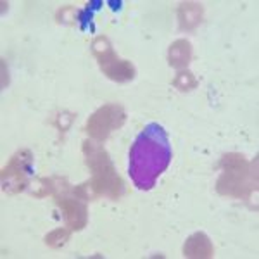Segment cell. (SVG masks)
Masks as SVG:
<instances>
[{"label": "cell", "instance_id": "cell-1", "mask_svg": "<svg viewBox=\"0 0 259 259\" xmlns=\"http://www.w3.org/2000/svg\"><path fill=\"white\" fill-rule=\"evenodd\" d=\"M171 161V145L159 123H149L130 149L128 173L137 189L150 190Z\"/></svg>", "mask_w": 259, "mask_h": 259}, {"label": "cell", "instance_id": "cell-2", "mask_svg": "<svg viewBox=\"0 0 259 259\" xmlns=\"http://www.w3.org/2000/svg\"><path fill=\"white\" fill-rule=\"evenodd\" d=\"M83 150L87 154V164L94 173L92 182L89 183L90 189L94 190V195L102 194L111 199H118L123 194V182L114 171L107 152L90 142L83 144Z\"/></svg>", "mask_w": 259, "mask_h": 259}, {"label": "cell", "instance_id": "cell-3", "mask_svg": "<svg viewBox=\"0 0 259 259\" xmlns=\"http://www.w3.org/2000/svg\"><path fill=\"white\" fill-rule=\"evenodd\" d=\"M223 173L218 180V192L228 197L245 199L256 189V169L239 154H228L221 159Z\"/></svg>", "mask_w": 259, "mask_h": 259}, {"label": "cell", "instance_id": "cell-4", "mask_svg": "<svg viewBox=\"0 0 259 259\" xmlns=\"http://www.w3.org/2000/svg\"><path fill=\"white\" fill-rule=\"evenodd\" d=\"M92 50L97 57L100 69L106 73L107 78L114 81H128L135 76V68L132 66V62L119 59L106 36H99L92 44Z\"/></svg>", "mask_w": 259, "mask_h": 259}, {"label": "cell", "instance_id": "cell-5", "mask_svg": "<svg viewBox=\"0 0 259 259\" xmlns=\"http://www.w3.org/2000/svg\"><path fill=\"white\" fill-rule=\"evenodd\" d=\"M124 123V111L118 104H107L97 109L87 121V133L94 140H106L114 130Z\"/></svg>", "mask_w": 259, "mask_h": 259}, {"label": "cell", "instance_id": "cell-6", "mask_svg": "<svg viewBox=\"0 0 259 259\" xmlns=\"http://www.w3.org/2000/svg\"><path fill=\"white\" fill-rule=\"evenodd\" d=\"M31 159L33 157L28 150H23L12 157L11 162L2 171L4 190H7L9 194H16L24 189L26 177L31 173Z\"/></svg>", "mask_w": 259, "mask_h": 259}, {"label": "cell", "instance_id": "cell-7", "mask_svg": "<svg viewBox=\"0 0 259 259\" xmlns=\"http://www.w3.org/2000/svg\"><path fill=\"white\" fill-rule=\"evenodd\" d=\"M56 202L62 207L66 214V221L71 230H81L87 225V207L81 202H78L76 199H68V197H57Z\"/></svg>", "mask_w": 259, "mask_h": 259}, {"label": "cell", "instance_id": "cell-8", "mask_svg": "<svg viewBox=\"0 0 259 259\" xmlns=\"http://www.w3.org/2000/svg\"><path fill=\"white\" fill-rule=\"evenodd\" d=\"M183 256L187 257H211L212 245L204 233H194L183 245Z\"/></svg>", "mask_w": 259, "mask_h": 259}, {"label": "cell", "instance_id": "cell-9", "mask_svg": "<svg viewBox=\"0 0 259 259\" xmlns=\"http://www.w3.org/2000/svg\"><path fill=\"white\" fill-rule=\"evenodd\" d=\"M190 56H192V49H190L189 41H187V40H177L169 47L168 59H169V64L173 66V68H183V66L189 64Z\"/></svg>", "mask_w": 259, "mask_h": 259}, {"label": "cell", "instance_id": "cell-10", "mask_svg": "<svg viewBox=\"0 0 259 259\" xmlns=\"http://www.w3.org/2000/svg\"><path fill=\"white\" fill-rule=\"evenodd\" d=\"M180 14V23H182V28H187V30H192L200 23V14H202V9H200L199 4H182L178 11Z\"/></svg>", "mask_w": 259, "mask_h": 259}, {"label": "cell", "instance_id": "cell-11", "mask_svg": "<svg viewBox=\"0 0 259 259\" xmlns=\"http://www.w3.org/2000/svg\"><path fill=\"white\" fill-rule=\"evenodd\" d=\"M100 7H102V2H100V0H94V2L87 4L85 9H81L80 12H78L76 21L80 23V26H81V30H83V31H85L89 26H90V30H92V31L95 30V28H94V23H92V18H94V12H95V11H99Z\"/></svg>", "mask_w": 259, "mask_h": 259}, {"label": "cell", "instance_id": "cell-12", "mask_svg": "<svg viewBox=\"0 0 259 259\" xmlns=\"http://www.w3.org/2000/svg\"><path fill=\"white\" fill-rule=\"evenodd\" d=\"M173 85L180 90H192L195 85H197V81H195V78L192 76V73L185 71V73H180L178 76L175 78Z\"/></svg>", "mask_w": 259, "mask_h": 259}]
</instances>
